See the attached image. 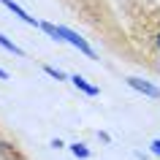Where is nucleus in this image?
Instances as JSON below:
<instances>
[{
	"label": "nucleus",
	"instance_id": "nucleus-7",
	"mask_svg": "<svg viewBox=\"0 0 160 160\" xmlns=\"http://www.w3.org/2000/svg\"><path fill=\"white\" fill-rule=\"evenodd\" d=\"M43 30V33L49 35V38H54V41H60V33H57V25H52V22H41V25H38Z\"/></svg>",
	"mask_w": 160,
	"mask_h": 160
},
{
	"label": "nucleus",
	"instance_id": "nucleus-4",
	"mask_svg": "<svg viewBox=\"0 0 160 160\" xmlns=\"http://www.w3.org/2000/svg\"><path fill=\"white\" fill-rule=\"evenodd\" d=\"M68 82H71V84H73L76 90H82L84 95H90V98H95V95H101V90H98V87H95V84H90V82H87L84 76H79V73H73L71 79H68Z\"/></svg>",
	"mask_w": 160,
	"mask_h": 160
},
{
	"label": "nucleus",
	"instance_id": "nucleus-2",
	"mask_svg": "<svg viewBox=\"0 0 160 160\" xmlns=\"http://www.w3.org/2000/svg\"><path fill=\"white\" fill-rule=\"evenodd\" d=\"M125 82H128V87H133L136 92L147 95V98H152V101L160 98V87H155L152 82H147V79H141V76H128Z\"/></svg>",
	"mask_w": 160,
	"mask_h": 160
},
{
	"label": "nucleus",
	"instance_id": "nucleus-8",
	"mask_svg": "<svg viewBox=\"0 0 160 160\" xmlns=\"http://www.w3.org/2000/svg\"><path fill=\"white\" fill-rule=\"evenodd\" d=\"M43 71H46V76H52V79H57V82H65V79H71V76H65L60 68H52V65H43Z\"/></svg>",
	"mask_w": 160,
	"mask_h": 160
},
{
	"label": "nucleus",
	"instance_id": "nucleus-6",
	"mask_svg": "<svg viewBox=\"0 0 160 160\" xmlns=\"http://www.w3.org/2000/svg\"><path fill=\"white\" fill-rule=\"evenodd\" d=\"M71 152H73V158H79V160H87L92 152H90V147L87 144H82V141H76V144H71Z\"/></svg>",
	"mask_w": 160,
	"mask_h": 160
},
{
	"label": "nucleus",
	"instance_id": "nucleus-12",
	"mask_svg": "<svg viewBox=\"0 0 160 160\" xmlns=\"http://www.w3.org/2000/svg\"><path fill=\"white\" fill-rule=\"evenodd\" d=\"M136 160H147V158H144V155H141V152H136Z\"/></svg>",
	"mask_w": 160,
	"mask_h": 160
},
{
	"label": "nucleus",
	"instance_id": "nucleus-5",
	"mask_svg": "<svg viewBox=\"0 0 160 160\" xmlns=\"http://www.w3.org/2000/svg\"><path fill=\"white\" fill-rule=\"evenodd\" d=\"M0 46H3L6 52H11V54H17V57H25V52L19 49V46H17L14 41H11V38H6L3 33H0Z\"/></svg>",
	"mask_w": 160,
	"mask_h": 160
},
{
	"label": "nucleus",
	"instance_id": "nucleus-11",
	"mask_svg": "<svg viewBox=\"0 0 160 160\" xmlns=\"http://www.w3.org/2000/svg\"><path fill=\"white\" fill-rule=\"evenodd\" d=\"M0 79L6 82V79H8V71H3V68H0Z\"/></svg>",
	"mask_w": 160,
	"mask_h": 160
},
{
	"label": "nucleus",
	"instance_id": "nucleus-9",
	"mask_svg": "<svg viewBox=\"0 0 160 160\" xmlns=\"http://www.w3.org/2000/svg\"><path fill=\"white\" fill-rule=\"evenodd\" d=\"M149 149L155 152V155H160V138H152V144H149Z\"/></svg>",
	"mask_w": 160,
	"mask_h": 160
},
{
	"label": "nucleus",
	"instance_id": "nucleus-10",
	"mask_svg": "<svg viewBox=\"0 0 160 160\" xmlns=\"http://www.w3.org/2000/svg\"><path fill=\"white\" fill-rule=\"evenodd\" d=\"M98 138H101V141H106V144H109V141H111V136H109V133H106V130H101V133H98Z\"/></svg>",
	"mask_w": 160,
	"mask_h": 160
},
{
	"label": "nucleus",
	"instance_id": "nucleus-3",
	"mask_svg": "<svg viewBox=\"0 0 160 160\" xmlns=\"http://www.w3.org/2000/svg\"><path fill=\"white\" fill-rule=\"evenodd\" d=\"M0 3H3V6H6V8L14 14V17H19L22 22H25V25H30V27H38V25H41V22H38L35 17H30V14H27V11L22 8L19 3H14V0H0Z\"/></svg>",
	"mask_w": 160,
	"mask_h": 160
},
{
	"label": "nucleus",
	"instance_id": "nucleus-13",
	"mask_svg": "<svg viewBox=\"0 0 160 160\" xmlns=\"http://www.w3.org/2000/svg\"><path fill=\"white\" fill-rule=\"evenodd\" d=\"M158 46H160V35H158Z\"/></svg>",
	"mask_w": 160,
	"mask_h": 160
},
{
	"label": "nucleus",
	"instance_id": "nucleus-1",
	"mask_svg": "<svg viewBox=\"0 0 160 160\" xmlns=\"http://www.w3.org/2000/svg\"><path fill=\"white\" fill-rule=\"evenodd\" d=\"M57 33H60V41H65V43H71L73 49H79L82 54H87L90 60H95V49L90 46V43L82 38V35L76 33V30H71V27H62V25H57Z\"/></svg>",
	"mask_w": 160,
	"mask_h": 160
}]
</instances>
